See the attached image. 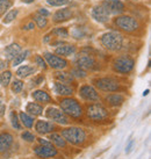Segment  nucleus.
Segmentation results:
<instances>
[{
	"mask_svg": "<svg viewBox=\"0 0 151 159\" xmlns=\"http://www.w3.org/2000/svg\"><path fill=\"white\" fill-rule=\"evenodd\" d=\"M134 65H135L134 58H131L130 56H127V55H122V56L116 57L113 62L114 71L117 73H121V75L130 73L134 69Z\"/></svg>",
	"mask_w": 151,
	"mask_h": 159,
	"instance_id": "nucleus-5",
	"label": "nucleus"
},
{
	"mask_svg": "<svg viewBox=\"0 0 151 159\" xmlns=\"http://www.w3.org/2000/svg\"><path fill=\"white\" fill-rule=\"evenodd\" d=\"M72 36L77 39V40H80V39H84L85 36L87 35V30L84 27H76L75 29L72 30Z\"/></svg>",
	"mask_w": 151,
	"mask_h": 159,
	"instance_id": "nucleus-30",
	"label": "nucleus"
},
{
	"mask_svg": "<svg viewBox=\"0 0 151 159\" xmlns=\"http://www.w3.org/2000/svg\"><path fill=\"white\" fill-rule=\"evenodd\" d=\"M101 6L109 15H119L125 12V4L121 0H103Z\"/></svg>",
	"mask_w": 151,
	"mask_h": 159,
	"instance_id": "nucleus-10",
	"label": "nucleus"
},
{
	"mask_svg": "<svg viewBox=\"0 0 151 159\" xmlns=\"http://www.w3.org/2000/svg\"><path fill=\"white\" fill-rule=\"evenodd\" d=\"M92 18L99 23H106L109 21V18H111V15L107 13L106 9L102 7L101 5H98V6H95L93 7L92 9Z\"/></svg>",
	"mask_w": 151,
	"mask_h": 159,
	"instance_id": "nucleus-14",
	"label": "nucleus"
},
{
	"mask_svg": "<svg viewBox=\"0 0 151 159\" xmlns=\"http://www.w3.org/2000/svg\"><path fill=\"white\" fill-rule=\"evenodd\" d=\"M59 106H61V111L64 114L69 115L73 119H78L83 115V107L73 98H64L59 102Z\"/></svg>",
	"mask_w": 151,
	"mask_h": 159,
	"instance_id": "nucleus-2",
	"label": "nucleus"
},
{
	"mask_svg": "<svg viewBox=\"0 0 151 159\" xmlns=\"http://www.w3.org/2000/svg\"><path fill=\"white\" fill-rule=\"evenodd\" d=\"M21 138H22L23 141H26V142H34L36 139L35 138V135L34 134H31L30 131H25V133L21 134Z\"/></svg>",
	"mask_w": 151,
	"mask_h": 159,
	"instance_id": "nucleus-39",
	"label": "nucleus"
},
{
	"mask_svg": "<svg viewBox=\"0 0 151 159\" xmlns=\"http://www.w3.org/2000/svg\"><path fill=\"white\" fill-rule=\"evenodd\" d=\"M149 92H150V89H147V91H144V92H143V97L148 95V94H149Z\"/></svg>",
	"mask_w": 151,
	"mask_h": 159,
	"instance_id": "nucleus-50",
	"label": "nucleus"
},
{
	"mask_svg": "<svg viewBox=\"0 0 151 159\" xmlns=\"http://www.w3.org/2000/svg\"><path fill=\"white\" fill-rule=\"evenodd\" d=\"M134 145V139H130V142L128 143V145H127V148H126V153H129L130 151H131V148H133Z\"/></svg>",
	"mask_w": 151,
	"mask_h": 159,
	"instance_id": "nucleus-44",
	"label": "nucleus"
},
{
	"mask_svg": "<svg viewBox=\"0 0 151 159\" xmlns=\"http://www.w3.org/2000/svg\"><path fill=\"white\" fill-rule=\"evenodd\" d=\"M31 97H33V99L35 101L41 102V103H50L51 102V97L45 91H42V89L34 91L33 94H31Z\"/></svg>",
	"mask_w": 151,
	"mask_h": 159,
	"instance_id": "nucleus-22",
	"label": "nucleus"
},
{
	"mask_svg": "<svg viewBox=\"0 0 151 159\" xmlns=\"http://www.w3.org/2000/svg\"><path fill=\"white\" fill-rule=\"evenodd\" d=\"M19 14V9H11V11H8L7 13H6V15L4 16V19H2V22L5 23V25H8V23L13 22L14 20L16 19V16H18Z\"/></svg>",
	"mask_w": 151,
	"mask_h": 159,
	"instance_id": "nucleus-28",
	"label": "nucleus"
},
{
	"mask_svg": "<svg viewBox=\"0 0 151 159\" xmlns=\"http://www.w3.org/2000/svg\"><path fill=\"white\" fill-rule=\"evenodd\" d=\"M50 39H51V35H50V34H48V35H45L44 40H43V41H44L45 43H47V42H49V41H50Z\"/></svg>",
	"mask_w": 151,
	"mask_h": 159,
	"instance_id": "nucleus-48",
	"label": "nucleus"
},
{
	"mask_svg": "<svg viewBox=\"0 0 151 159\" xmlns=\"http://www.w3.org/2000/svg\"><path fill=\"white\" fill-rule=\"evenodd\" d=\"M114 25L125 33H134L140 28L138 21L130 15H117L114 19Z\"/></svg>",
	"mask_w": 151,
	"mask_h": 159,
	"instance_id": "nucleus-4",
	"label": "nucleus"
},
{
	"mask_svg": "<svg viewBox=\"0 0 151 159\" xmlns=\"http://www.w3.org/2000/svg\"><path fill=\"white\" fill-rule=\"evenodd\" d=\"M20 52H21V47L18 43H12V44L6 47V49H5V55H6L7 61H13Z\"/></svg>",
	"mask_w": 151,
	"mask_h": 159,
	"instance_id": "nucleus-20",
	"label": "nucleus"
},
{
	"mask_svg": "<svg viewBox=\"0 0 151 159\" xmlns=\"http://www.w3.org/2000/svg\"><path fill=\"white\" fill-rule=\"evenodd\" d=\"M20 121H21V123L26 127V128H33V125H34V117L29 115L28 113H25V111H21L20 113Z\"/></svg>",
	"mask_w": 151,
	"mask_h": 159,
	"instance_id": "nucleus-27",
	"label": "nucleus"
},
{
	"mask_svg": "<svg viewBox=\"0 0 151 159\" xmlns=\"http://www.w3.org/2000/svg\"><path fill=\"white\" fill-rule=\"evenodd\" d=\"M39 142H40L41 145H53V143H51V142L45 141V139H43V138H39Z\"/></svg>",
	"mask_w": 151,
	"mask_h": 159,
	"instance_id": "nucleus-45",
	"label": "nucleus"
},
{
	"mask_svg": "<svg viewBox=\"0 0 151 159\" xmlns=\"http://www.w3.org/2000/svg\"><path fill=\"white\" fill-rule=\"evenodd\" d=\"M50 35L57 36V37H69V30L65 27H57L50 33Z\"/></svg>",
	"mask_w": 151,
	"mask_h": 159,
	"instance_id": "nucleus-31",
	"label": "nucleus"
},
{
	"mask_svg": "<svg viewBox=\"0 0 151 159\" xmlns=\"http://www.w3.org/2000/svg\"><path fill=\"white\" fill-rule=\"evenodd\" d=\"M28 55H29V51H28V50H26V51H22V52L19 53L18 56H16V57H15V58L13 59V66L20 65V64H21V63H22L23 61L26 59Z\"/></svg>",
	"mask_w": 151,
	"mask_h": 159,
	"instance_id": "nucleus-36",
	"label": "nucleus"
},
{
	"mask_svg": "<svg viewBox=\"0 0 151 159\" xmlns=\"http://www.w3.org/2000/svg\"><path fill=\"white\" fill-rule=\"evenodd\" d=\"M34 21L37 25V27L41 28V29H43V28H45V27L48 26V19L45 18V16L40 15V14H35L34 15Z\"/></svg>",
	"mask_w": 151,
	"mask_h": 159,
	"instance_id": "nucleus-32",
	"label": "nucleus"
},
{
	"mask_svg": "<svg viewBox=\"0 0 151 159\" xmlns=\"http://www.w3.org/2000/svg\"><path fill=\"white\" fill-rule=\"evenodd\" d=\"M13 135L9 133H1L0 134V152L7 151L13 144Z\"/></svg>",
	"mask_w": 151,
	"mask_h": 159,
	"instance_id": "nucleus-18",
	"label": "nucleus"
},
{
	"mask_svg": "<svg viewBox=\"0 0 151 159\" xmlns=\"http://www.w3.org/2000/svg\"><path fill=\"white\" fill-rule=\"evenodd\" d=\"M73 16V12H72L70 8H62L58 9L57 12H55V14L53 15V21L56 23L59 22H64V21H67Z\"/></svg>",
	"mask_w": 151,
	"mask_h": 159,
	"instance_id": "nucleus-16",
	"label": "nucleus"
},
{
	"mask_svg": "<svg viewBox=\"0 0 151 159\" xmlns=\"http://www.w3.org/2000/svg\"><path fill=\"white\" fill-rule=\"evenodd\" d=\"M13 6V0H0V16Z\"/></svg>",
	"mask_w": 151,
	"mask_h": 159,
	"instance_id": "nucleus-33",
	"label": "nucleus"
},
{
	"mask_svg": "<svg viewBox=\"0 0 151 159\" xmlns=\"http://www.w3.org/2000/svg\"><path fill=\"white\" fill-rule=\"evenodd\" d=\"M106 102L112 107L121 106L125 102V97L122 94H119V93H112L106 97Z\"/></svg>",
	"mask_w": 151,
	"mask_h": 159,
	"instance_id": "nucleus-21",
	"label": "nucleus"
},
{
	"mask_svg": "<svg viewBox=\"0 0 151 159\" xmlns=\"http://www.w3.org/2000/svg\"><path fill=\"white\" fill-rule=\"evenodd\" d=\"M53 92L57 95H62V97H70L73 94V89L70 85L65 84V83H61V81H56L53 84Z\"/></svg>",
	"mask_w": 151,
	"mask_h": 159,
	"instance_id": "nucleus-15",
	"label": "nucleus"
},
{
	"mask_svg": "<svg viewBox=\"0 0 151 159\" xmlns=\"http://www.w3.org/2000/svg\"><path fill=\"white\" fill-rule=\"evenodd\" d=\"M72 75L73 78H85L87 73H86V71L83 70V69H79V67H75V69H72V71L70 72Z\"/></svg>",
	"mask_w": 151,
	"mask_h": 159,
	"instance_id": "nucleus-37",
	"label": "nucleus"
},
{
	"mask_svg": "<svg viewBox=\"0 0 151 159\" xmlns=\"http://www.w3.org/2000/svg\"><path fill=\"white\" fill-rule=\"evenodd\" d=\"M86 115L92 121L98 122V121H103L108 117V111L100 103H92L87 107Z\"/></svg>",
	"mask_w": 151,
	"mask_h": 159,
	"instance_id": "nucleus-6",
	"label": "nucleus"
},
{
	"mask_svg": "<svg viewBox=\"0 0 151 159\" xmlns=\"http://www.w3.org/2000/svg\"><path fill=\"white\" fill-rule=\"evenodd\" d=\"M45 116L49 120H51L53 122H56L58 124H63V125L70 124V120L67 117V115H65L61 109L55 108V107L48 108L45 111Z\"/></svg>",
	"mask_w": 151,
	"mask_h": 159,
	"instance_id": "nucleus-8",
	"label": "nucleus"
},
{
	"mask_svg": "<svg viewBox=\"0 0 151 159\" xmlns=\"http://www.w3.org/2000/svg\"><path fill=\"white\" fill-rule=\"evenodd\" d=\"M35 28V23L34 22H29L28 25H26V26H23V30H33Z\"/></svg>",
	"mask_w": 151,
	"mask_h": 159,
	"instance_id": "nucleus-43",
	"label": "nucleus"
},
{
	"mask_svg": "<svg viewBox=\"0 0 151 159\" xmlns=\"http://www.w3.org/2000/svg\"><path fill=\"white\" fill-rule=\"evenodd\" d=\"M37 14H40V15H42V16H49L50 13H49V11H47L45 8H40L39 9V12H37Z\"/></svg>",
	"mask_w": 151,
	"mask_h": 159,
	"instance_id": "nucleus-42",
	"label": "nucleus"
},
{
	"mask_svg": "<svg viewBox=\"0 0 151 159\" xmlns=\"http://www.w3.org/2000/svg\"><path fill=\"white\" fill-rule=\"evenodd\" d=\"M6 66H7L6 62H5V61H2V59L0 58V72H1V71H4L5 69H6Z\"/></svg>",
	"mask_w": 151,
	"mask_h": 159,
	"instance_id": "nucleus-46",
	"label": "nucleus"
},
{
	"mask_svg": "<svg viewBox=\"0 0 151 159\" xmlns=\"http://www.w3.org/2000/svg\"><path fill=\"white\" fill-rule=\"evenodd\" d=\"M62 136L66 142L73 145H81L86 141V133L84 129L71 127L62 130Z\"/></svg>",
	"mask_w": 151,
	"mask_h": 159,
	"instance_id": "nucleus-3",
	"label": "nucleus"
},
{
	"mask_svg": "<svg viewBox=\"0 0 151 159\" xmlns=\"http://www.w3.org/2000/svg\"><path fill=\"white\" fill-rule=\"evenodd\" d=\"M23 89V83L21 81V80L19 79H15L13 81V84H12V91H13L14 93H20L21 91H22Z\"/></svg>",
	"mask_w": 151,
	"mask_h": 159,
	"instance_id": "nucleus-38",
	"label": "nucleus"
},
{
	"mask_svg": "<svg viewBox=\"0 0 151 159\" xmlns=\"http://www.w3.org/2000/svg\"><path fill=\"white\" fill-rule=\"evenodd\" d=\"M44 81V77L43 75H36L34 79L31 80V84H34V85H41L42 83Z\"/></svg>",
	"mask_w": 151,
	"mask_h": 159,
	"instance_id": "nucleus-41",
	"label": "nucleus"
},
{
	"mask_svg": "<svg viewBox=\"0 0 151 159\" xmlns=\"http://www.w3.org/2000/svg\"><path fill=\"white\" fill-rule=\"evenodd\" d=\"M50 141L51 143H53L58 148H66V141L63 138V136L61 134L53 133L50 135Z\"/></svg>",
	"mask_w": 151,
	"mask_h": 159,
	"instance_id": "nucleus-26",
	"label": "nucleus"
},
{
	"mask_svg": "<svg viewBox=\"0 0 151 159\" xmlns=\"http://www.w3.org/2000/svg\"><path fill=\"white\" fill-rule=\"evenodd\" d=\"M79 97L85 101H99V94L97 89L91 85H83L79 89Z\"/></svg>",
	"mask_w": 151,
	"mask_h": 159,
	"instance_id": "nucleus-12",
	"label": "nucleus"
},
{
	"mask_svg": "<svg viewBox=\"0 0 151 159\" xmlns=\"http://www.w3.org/2000/svg\"><path fill=\"white\" fill-rule=\"evenodd\" d=\"M5 111H6V107H5L4 105H0V116H2V115H4Z\"/></svg>",
	"mask_w": 151,
	"mask_h": 159,
	"instance_id": "nucleus-47",
	"label": "nucleus"
},
{
	"mask_svg": "<svg viewBox=\"0 0 151 159\" xmlns=\"http://www.w3.org/2000/svg\"><path fill=\"white\" fill-rule=\"evenodd\" d=\"M9 119H11V122H12V125H13L14 129H16V130H21V124H20V121L18 119V115L15 111H11V114H9Z\"/></svg>",
	"mask_w": 151,
	"mask_h": 159,
	"instance_id": "nucleus-35",
	"label": "nucleus"
},
{
	"mask_svg": "<svg viewBox=\"0 0 151 159\" xmlns=\"http://www.w3.org/2000/svg\"><path fill=\"white\" fill-rule=\"evenodd\" d=\"M27 111L31 116H40L43 113V107L39 103H36V102H29L27 105Z\"/></svg>",
	"mask_w": 151,
	"mask_h": 159,
	"instance_id": "nucleus-24",
	"label": "nucleus"
},
{
	"mask_svg": "<svg viewBox=\"0 0 151 159\" xmlns=\"http://www.w3.org/2000/svg\"><path fill=\"white\" fill-rule=\"evenodd\" d=\"M22 2H25V4H33L35 0H21Z\"/></svg>",
	"mask_w": 151,
	"mask_h": 159,
	"instance_id": "nucleus-49",
	"label": "nucleus"
},
{
	"mask_svg": "<svg viewBox=\"0 0 151 159\" xmlns=\"http://www.w3.org/2000/svg\"><path fill=\"white\" fill-rule=\"evenodd\" d=\"M34 153L40 158H51L57 156V150L53 145H39L34 148Z\"/></svg>",
	"mask_w": 151,
	"mask_h": 159,
	"instance_id": "nucleus-13",
	"label": "nucleus"
},
{
	"mask_svg": "<svg viewBox=\"0 0 151 159\" xmlns=\"http://www.w3.org/2000/svg\"><path fill=\"white\" fill-rule=\"evenodd\" d=\"M11 79H12V72L8 70L4 71L1 75H0V84L5 86V87H7L11 83Z\"/></svg>",
	"mask_w": 151,
	"mask_h": 159,
	"instance_id": "nucleus-29",
	"label": "nucleus"
},
{
	"mask_svg": "<svg viewBox=\"0 0 151 159\" xmlns=\"http://www.w3.org/2000/svg\"><path fill=\"white\" fill-rule=\"evenodd\" d=\"M94 85L98 87L100 91L103 92H116L120 89V84L119 81L111 77H103L99 79L94 80Z\"/></svg>",
	"mask_w": 151,
	"mask_h": 159,
	"instance_id": "nucleus-7",
	"label": "nucleus"
},
{
	"mask_svg": "<svg viewBox=\"0 0 151 159\" xmlns=\"http://www.w3.org/2000/svg\"><path fill=\"white\" fill-rule=\"evenodd\" d=\"M35 62H36V64H37L41 69H43V70H45V69L48 67L47 66V62H45V59L42 57V56H39V55H37V56L35 57Z\"/></svg>",
	"mask_w": 151,
	"mask_h": 159,
	"instance_id": "nucleus-40",
	"label": "nucleus"
},
{
	"mask_svg": "<svg viewBox=\"0 0 151 159\" xmlns=\"http://www.w3.org/2000/svg\"><path fill=\"white\" fill-rule=\"evenodd\" d=\"M125 42V36L119 31L105 33L100 39V43L108 51H117L122 48Z\"/></svg>",
	"mask_w": 151,
	"mask_h": 159,
	"instance_id": "nucleus-1",
	"label": "nucleus"
},
{
	"mask_svg": "<svg viewBox=\"0 0 151 159\" xmlns=\"http://www.w3.org/2000/svg\"><path fill=\"white\" fill-rule=\"evenodd\" d=\"M55 78L57 79V81L65 83V84H71V83H73V77H72L71 73H67V72L57 71V72L55 73Z\"/></svg>",
	"mask_w": 151,
	"mask_h": 159,
	"instance_id": "nucleus-25",
	"label": "nucleus"
},
{
	"mask_svg": "<svg viewBox=\"0 0 151 159\" xmlns=\"http://www.w3.org/2000/svg\"><path fill=\"white\" fill-rule=\"evenodd\" d=\"M53 124L48 122V121H42L39 120L35 124V130L41 135H45V134H49L53 130Z\"/></svg>",
	"mask_w": 151,
	"mask_h": 159,
	"instance_id": "nucleus-19",
	"label": "nucleus"
},
{
	"mask_svg": "<svg viewBox=\"0 0 151 159\" xmlns=\"http://www.w3.org/2000/svg\"><path fill=\"white\" fill-rule=\"evenodd\" d=\"M77 48L73 44H69V43H63L62 45H59L56 48L55 53L57 56H63V57H67V56H71L73 53H76Z\"/></svg>",
	"mask_w": 151,
	"mask_h": 159,
	"instance_id": "nucleus-17",
	"label": "nucleus"
},
{
	"mask_svg": "<svg viewBox=\"0 0 151 159\" xmlns=\"http://www.w3.org/2000/svg\"><path fill=\"white\" fill-rule=\"evenodd\" d=\"M72 0H47V4L53 7H62L65 5L71 4Z\"/></svg>",
	"mask_w": 151,
	"mask_h": 159,
	"instance_id": "nucleus-34",
	"label": "nucleus"
},
{
	"mask_svg": "<svg viewBox=\"0 0 151 159\" xmlns=\"http://www.w3.org/2000/svg\"><path fill=\"white\" fill-rule=\"evenodd\" d=\"M44 59L48 63L50 67H53L55 70H63L67 66V61L65 58L57 56L55 53L51 52H45L44 53Z\"/></svg>",
	"mask_w": 151,
	"mask_h": 159,
	"instance_id": "nucleus-11",
	"label": "nucleus"
},
{
	"mask_svg": "<svg viewBox=\"0 0 151 159\" xmlns=\"http://www.w3.org/2000/svg\"><path fill=\"white\" fill-rule=\"evenodd\" d=\"M0 105H1V99H0Z\"/></svg>",
	"mask_w": 151,
	"mask_h": 159,
	"instance_id": "nucleus-51",
	"label": "nucleus"
},
{
	"mask_svg": "<svg viewBox=\"0 0 151 159\" xmlns=\"http://www.w3.org/2000/svg\"><path fill=\"white\" fill-rule=\"evenodd\" d=\"M36 72V69L34 66H30V65H22L20 66L16 70V75L20 78H27L29 77L30 75H34Z\"/></svg>",
	"mask_w": 151,
	"mask_h": 159,
	"instance_id": "nucleus-23",
	"label": "nucleus"
},
{
	"mask_svg": "<svg viewBox=\"0 0 151 159\" xmlns=\"http://www.w3.org/2000/svg\"><path fill=\"white\" fill-rule=\"evenodd\" d=\"M76 65L79 69H83V70H98L99 69V64L98 62L95 61V58L91 55H83V56H79L76 59Z\"/></svg>",
	"mask_w": 151,
	"mask_h": 159,
	"instance_id": "nucleus-9",
	"label": "nucleus"
}]
</instances>
